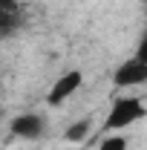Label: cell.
I'll use <instances>...</instances> for the list:
<instances>
[{
  "label": "cell",
  "mask_w": 147,
  "mask_h": 150,
  "mask_svg": "<svg viewBox=\"0 0 147 150\" xmlns=\"http://www.w3.org/2000/svg\"><path fill=\"white\" fill-rule=\"evenodd\" d=\"M112 84L121 87V90L147 84V64L141 61V58H130V61H124V64L112 72Z\"/></svg>",
  "instance_id": "obj_3"
},
{
  "label": "cell",
  "mask_w": 147,
  "mask_h": 150,
  "mask_svg": "<svg viewBox=\"0 0 147 150\" xmlns=\"http://www.w3.org/2000/svg\"><path fill=\"white\" fill-rule=\"evenodd\" d=\"M12 133L18 139H40L43 136V118L37 112H23L12 121Z\"/></svg>",
  "instance_id": "obj_4"
},
{
  "label": "cell",
  "mask_w": 147,
  "mask_h": 150,
  "mask_svg": "<svg viewBox=\"0 0 147 150\" xmlns=\"http://www.w3.org/2000/svg\"><path fill=\"white\" fill-rule=\"evenodd\" d=\"M144 115H147V107L139 101V98H115L110 112H107V118H104V133L124 130V127H130V124L141 121Z\"/></svg>",
  "instance_id": "obj_1"
},
{
  "label": "cell",
  "mask_w": 147,
  "mask_h": 150,
  "mask_svg": "<svg viewBox=\"0 0 147 150\" xmlns=\"http://www.w3.org/2000/svg\"><path fill=\"white\" fill-rule=\"evenodd\" d=\"M98 150H127V139L124 136H107V139H101Z\"/></svg>",
  "instance_id": "obj_6"
},
{
  "label": "cell",
  "mask_w": 147,
  "mask_h": 150,
  "mask_svg": "<svg viewBox=\"0 0 147 150\" xmlns=\"http://www.w3.org/2000/svg\"><path fill=\"white\" fill-rule=\"evenodd\" d=\"M136 58H141V61L147 64V35L141 38V43H139V52H136Z\"/></svg>",
  "instance_id": "obj_8"
},
{
  "label": "cell",
  "mask_w": 147,
  "mask_h": 150,
  "mask_svg": "<svg viewBox=\"0 0 147 150\" xmlns=\"http://www.w3.org/2000/svg\"><path fill=\"white\" fill-rule=\"evenodd\" d=\"M0 15H20L18 0H0Z\"/></svg>",
  "instance_id": "obj_7"
},
{
  "label": "cell",
  "mask_w": 147,
  "mask_h": 150,
  "mask_svg": "<svg viewBox=\"0 0 147 150\" xmlns=\"http://www.w3.org/2000/svg\"><path fill=\"white\" fill-rule=\"evenodd\" d=\"M81 84H84V72H81V69H69V72L58 75V81L49 87V93H46V101H49L52 107H61L69 95H75L81 90Z\"/></svg>",
  "instance_id": "obj_2"
},
{
  "label": "cell",
  "mask_w": 147,
  "mask_h": 150,
  "mask_svg": "<svg viewBox=\"0 0 147 150\" xmlns=\"http://www.w3.org/2000/svg\"><path fill=\"white\" fill-rule=\"evenodd\" d=\"M90 130H92L90 118H81V121H75V124H69V127H66L64 139H66L69 144H78V142H84V139L90 136Z\"/></svg>",
  "instance_id": "obj_5"
}]
</instances>
